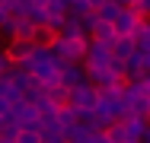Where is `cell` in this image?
Listing matches in <instances>:
<instances>
[{
    "label": "cell",
    "mask_w": 150,
    "mask_h": 143,
    "mask_svg": "<svg viewBox=\"0 0 150 143\" xmlns=\"http://www.w3.org/2000/svg\"><path fill=\"white\" fill-rule=\"evenodd\" d=\"M32 51H35V45H32V41H23V38H10V41L3 45V57H6L10 67H23L32 57Z\"/></svg>",
    "instance_id": "obj_1"
},
{
    "label": "cell",
    "mask_w": 150,
    "mask_h": 143,
    "mask_svg": "<svg viewBox=\"0 0 150 143\" xmlns=\"http://www.w3.org/2000/svg\"><path fill=\"white\" fill-rule=\"evenodd\" d=\"M96 102H99V92H96L90 83H83V86H77V89H70V102H67V105H70L74 111H90L93 114Z\"/></svg>",
    "instance_id": "obj_2"
},
{
    "label": "cell",
    "mask_w": 150,
    "mask_h": 143,
    "mask_svg": "<svg viewBox=\"0 0 150 143\" xmlns=\"http://www.w3.org/2000/svg\"><path fill=\"white\" fill-rule=\"evenodd\" d=\"M121 127H125V143H141L144 140V130H147V118L128 114V118L121 121Z\"/></svg>",
    "instance_id": "obj_3"
},
{
    "label": "cell",
    "mask_w": 150,
    "mask_h": 143,
    "mask_svg": "<svg viewBox=\"0 0 150 143\" xmlns=\"http://www.w3.org/2000/svg\"><path fill=\"white\" fill-rule=\"evenodd\" d=\"M137 22H141V19H137V16H134L128 6H121V10H118V16L112 19V32H115V38H118V35H131Z\"/></svg>",
    "instance_id": "obj_4"
},
{
    "label": "cell",
    "mask_w": 150,
    "mask_h": 143,
    "mask_svg": "<svg viewBox=\"0 0 150 143\" xmlns=\"http://www.w3.org/2000/svg\"><path fill=\"white\" fill-rule=\"evenodd\" d=\"M64 89H77V86L86 83V76H83V67L80 64H64L61 67V80H58Z\"/></svg>",
    "instance_id": "obj_5"
},
{
    "label": "cell",
    "mask_w": 150,
    "mask_h": 143,
    "mask_svg": "<svg viewBox=\"0 0 150 143\" xmlns=\"http://www.w3.org/2000/svg\"><path fill=\"white\" fill-rule=\"evenodd\" d=\"M109 51H112V60H128V57L134 54V41H131V35H118V38H112V45H109Z\"/></svg>",
    "instance_id": "obj_6"
},
{
    "label": "cell",
    "mask_w": 150,
    "mask_h": 143,
    "mask_svg": "<svg viewBox=\"0 0 150 143\" xmlns=\"http://www.w3.org/2000/svg\"><path fill=\"white\" fill-rule=\"evenodd\" d=\"M58 38L70 41V38H90V35H86V29H83V22H80L77 16H67L64 26H61V32H58Z\"/></svg>",
    "instance_id": "obj_7"
},
{
    "label": "cell",
    "mask_w": 150,
    "mask_h": 143,
    "mask_svg": "<svg viewBox=\"0 0 150 143\" xmlns=\"http://www.w3.org/2000/svg\"><path fill=\"white\" fill-rule=\"evenodd\" d=\"M131 41H134V51H150V26H147V19H141L134 26Z\"/></svg>",
    "instance_id": "obj_8"
},
{
    "label": "cell",
    "mask_w": 150,
    "mask_h": 143,
    "mask_svg": "<svg viewBox=\"0 0 150 143\" xmlns=\"http://www.w3.org/2000/svg\"><path fill=\"white\" fill-rule=\"evenodd\" d=\"M45 99H48L54 108H64V105L70 102V89H64L61 83H54V86H48V89H45Z\"/></svg>",
    "instance_id": "obj_9"
},
{
    "label": "cell",
    "mask_w": 150,
    "mask_h": 143,
    "mask_svg": "<svg viewBox=\"0 0 150 143\" xmlns=\"http://www.w3.org/2000/svg\"><path fill=\"white\" fill-rule=\"evenodd\" d=\"M70 124H77V111H74L70 105L58 108V114H54V127H58V130H64V127H70Z\"/></svg>",
    "instance_id": "obj_10"
},
{
    "label": "cell",
    "mask_w": 150,
    "mask_h": 143,
    "mask_svg": "<svg viewBox=\"0 0 150 143\" xmlns=\"http://www.w3.org/2000/svg\"><path fill=\"white\" fill-rule=\"evenodd\" d=\"M51 41H54V32H51V29L48 26H35V32H32V45H35V48H48Z\"/></svg>",
    "instance_id": "obj_11"
},
{
    "label": "cell",
    "mask_w": 150,
    "mask_h": 143,
    "mask_svg": "<svg viewBox=\"0 0 150 143\" xmlns=\"http://www.w3.org/2000/svg\"><path fill=\"white\" fill-rule=\"evenodd\" d=\"M32 32H35V26H32L29 19H19V22H16V32H13V38H23V41H32Z\"/></svg>",
    "instance_id": "obj_12"
},
{
    "label": "cell",
    "mask_w": 150,
    "mask_h": 143,
    "mask_svg": "<svg viewBox=\"0 0 150 143\" xmlns=\"http://www.w3.org/2000/svg\"><path fill=\"white\" fill-rule=\"evenodd\" d=\"M13 143H42V134L38 130H16Z\"/></svg>",
    "instance_id": "obj_13"
},
{
    "label": "cell",
    "mask_w": 150,
    "mask_h": 143,
    "mask_svg": "<svg viewBox=\"0 0 150 143\" xmlns=\"http://www.w3.org/2000/svg\"><path fill=\"white\" fill-rule=\"evenodd\" d=\"M10 70V64H6V57H3V45H0V76Z\"/></svg>",
    "instance_id": "obj_14"
},
{
    "label": "cell",
    "mask_w": 150,
    "mask_h": 143,
    "mask_svg": "<svg viewBox=\"0 0 150 143\" xmlns=\"http://www.w3.org/2000/svg\"><path fill=\"white\" fill-rule=\"evenodd\" d=\"M102 3H105V0H86V6H90V10H99Z\"/></svg>",
    "instance_id": "obj_15"
},
{
    "label": "cell",
    "mask_w": 150,
    "mask_h": 143,
    "mask_svg": "<svg viewBox=\"0 0 150 143\" xmlns=\"http://www.w3.org/2000/svg\"><path fill=\"white\" fill-rule=\"evenodd\" d=\"M6 19V3H0V22Z\"/></svg>",
    "instance_id": "obj_16"
},
{
    "label": "cell",
    "mask_w": 150,
    "mask_h": 143,
    "mask_svg": "<svg viewBox=\"0 0 150 143\" xmlns=\"http://www.w3.org/2000/svg\"><path fill=\"white\" fill-rule=\"evenodd\" d=\"M112 3H115V6H128L131 0H112Z\"/></svg>",
    "instance_id": "obj_17"
},
{
    "label": "cell",
    "mask_w": 150,
    "mask_h": 143,
    "mask_svg": "<svg viewBox=\"0 0 150 143\" xmlns=\"http://www.w3.org/2000/svg\"><path fill=\"white\" fill-rule=\"evenodd\" d=\"M141 3H150V0H141Z\"/></svg>",
    "instance_id": "obj_18"
}]
</instances>
